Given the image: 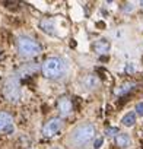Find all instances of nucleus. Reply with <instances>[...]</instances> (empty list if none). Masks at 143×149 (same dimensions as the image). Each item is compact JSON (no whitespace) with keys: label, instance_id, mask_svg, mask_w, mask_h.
<instances>
[{"label":"nucleus","instance_id":"9b49d317","mask_svg":"<svg viewBox=\"0 0 143 149\" xmlns=\"http://www.w3.org/2000/svg\"><path fill=\"white\" fill-rule=\"evenodd\" d=\"M115 143H117V146H120V148H128L130 143H131V139H130V136L126 134V133H118V134L115 136Z\"/></svg>","mask_w":143,"mask_h":149},{"label":"nucleus","instance_id":"2eb2a0df","mask_svg":"<svg viewBox=\"0 0 143 149\" xmlns=\"http://www.w3.org/2000/svg\"><path fill=\"white\" fill-rule=\"evenodd\" d=\"M134 110H136V114H139V116H143V102H137Z\"/></svg>","mask_w":143,"mask_h":149},{"label":"nucleus","instance_id":"7ed1b4c3","mask_svg":"<svg viewBox=\"0 0 143 149\" xmlns=\"http://www.w3.org/2000/svg\"><path fill=\"white\" fill-rule=\"evenodd\" d=\"M18 51L21 56L25 57H32L40 53V45L29 37H19L18 40Z\"/></svg>","mask_w":143,"mask_h":149},{"label":"nucleus","instance_id":"f8f14e48","mask_svg":"<svg viewBox=\"0 0 143 149\" xmlns=\"http://www.w3.org/2000/svg\"><path fill=\"white\" fill-rule=\"evenodd\" d=\"M121 123H123L126 127H131V126H134V123H136V113H133V111L127 113V114L121 118Z\"/></svg>","mask_w":143,"mask_h":149},{"label":"nucleus","instance_id":"f3484780","mask_svg":"<svg viewBox=\"0 0 143 149\" xmlns=\"http://www.w3.org/2000/svg\"><path fill=\"white\" fill-rule=\"evenodd\" d=\"M126 72H127V73H133V72H134V67H133L131 64H127V67H126Z\"/></svg>","mask_w":143,"mask_h":149},{"label":"nucleus","instance_id":"ddd939ff","mask_svg":"<svg viewBox=\"0 0 143 149\" xmlns=\"http://www.w3.org/2000/svg\"><path fill=\"white\" fill-rule=\"evenodd\" d=\"M133 88H134V84H130V82H127V84L121 85L120 88H117V89L114 91V94H115V95H124V94L130 92Z\"/></svg>","mask_w":143,"mask_h":149},{"label":"nucleus","instance_id":"a211bd4d","mask_svg":"<svg viewBox=\"0 0 143 149\" xmlns=\"http://www.w3.org/2000/svg\"><path fill=\"white\" fill-rule=\"evenodd\" d=\"M140 5H142V6H143V2H140Z\"/></svg>","mask_w":143,"mask_h":149},{"label":"nucleus","instance_id":"39448f33","mask_svg":"<svg viewBox=\"0 0 143 149\" xmlns=\"http://www.w3.org/2000/svg\"><path fill=\"white\" fill-rule=\"evenodd\" d=\"M63 127V120L58 118V117H54V118H50L44 126H42V136L44 137H51L54 134H57Z\"/></svg>","mask_w":143,"mask_h":149},{"label":"nucleus","instance_id":"9d476101","mask_svg":"<svg viewBox=\"0 0 143 149\" xmlns=\"http://www.w3.org/2000/svg\"><path fill=\"white\" fill-rule=\"evenodd\" d=\"M94 50L98 53V54H105L108 53L110 50V42L107 40H98L95 44H94Z\"/></svg>","mask_w":143,"mask_h":149},{"label":"nucleus","instance_id":"6e6552de","mask_svg":"<svg viewBox=\"0 0 143 149\" xmlns=\"http://www.w3.org/2000/svg\"><path fill=\"white\" fill-rule=\"evenodd\" d=\"M40 28L44 32L50 34V35H54L56 34V25H54V21L51 18H42L40 21Z\"/></svg>","mask_w":143,"mask_h":149},{"label":"nucleus","instance_id":"20e7f679","mask_svg":"<svg viewBox=\"0 0 143 149\" xmlns=\"http://www.w3.org/2000/svg\"><path fill=\"white\" fill-rule=\"evenodd\" d=\"M3 92H5V97L12 101V102H16L19 98H21V91H19V84H18V79L16 78H9L5 84V88H3Z\"/></svg>","mask_w":143,"mask_h":149},{"label":"nucleus","instance_id":"dca6fc26","mask_svg":"<svg viewBox=\"0 0 143 149\" xmlns=\"http://www.w3.org/2000/svg\"><path fill=\"white\" fill-rule=\"evenodd\" d=\"M102 143H104V139H102V137H98V139L94 142V148H95V149H99V148L102 146Z\"/></svg>","mask_w":143,"mask_h":149},{"label":"nucleus","instance_id":"f03ea898","mask_svg":"<svg viewBox=\"0 0 143 149\" xmlns=\"http://www.w3.org/2000/svg\"><path fill=\"white\" fill-rule=\"evenodd\" d=\"M41 70H42V74L47 79H58L64 73V64L57 57H48V58L44 60Z\"/></svg>","mask_w":143,"mask_h":149},{"label":"nucleus","instance_id":"423d86ee","mask_svg":"<svg viewBox=\"0 0 143 149\" xmlns=\"http://www.w3.org/2000/svg\"><path fill=\"white\" fill-rule=\"evenodd\" d=\"M12 116L0 111V133H12L13 132V123Z\"/></svg>","mask_w":143,"mask_h":149},{"label":"nucleus","instance_id":"1a4fd4ad","mask_svg":"<svg viewBox=\"0 0 143 149\" xmlns=\"http://www.w3.org/2000/svg\"><path fill=\"white\" fill-rule=\"evenodd\" d=\"M83 86L86 89H95L98 85H99V79L98 76H95V74H88V76L83 78Z\"/></svg>","mask_w":143,"mask_h":149},{"label":"nucleus","instance_id":"f257e3e1","mask_svg":"<svg viewBox=\"0 0 143 149\" xmlns=\"http://www.w3.org/2000/svg\"><path fill=\"white\" fill-rule=\"evenodd\" d=\"M95 126L91 123H83L81 126H78L73 132L70 133V142L75 148H81L83 145H86L88 142H91L95 136Z\"/></svg>","mask_w":143,"mask_h":149},{"label":"nucleus","instance_id":"0eeeda50","mask_svg":"<svg viewBox=\"0 0 143 149\" xmlns=\"http://www.w3.org/2000/svg\"><path fill=\"white\" fill-rule=\"evenodd\" d=\"M57 108H58V113H60L63 117H66V116H69V114L73 113V104H72V101H70L69 98H66V97H63V98L58 100Z\"/></svg>","mask_w":143,"mask_h":149},{"label":"nucleus","instance_id":"4468645a","mask_svg":"<svg viewBox=\"0 0 143 149\" xmlns=\"http://www.w3.org/2000/svg\"><path fill=\"white\" fill-rule=\"evenodd\" d=\"M105 133H107L108 136H117V134H118V129H117V127H108V129L105 130Z\"/></svg>","mask_w":143,"mask_h":149}]
</instances>
